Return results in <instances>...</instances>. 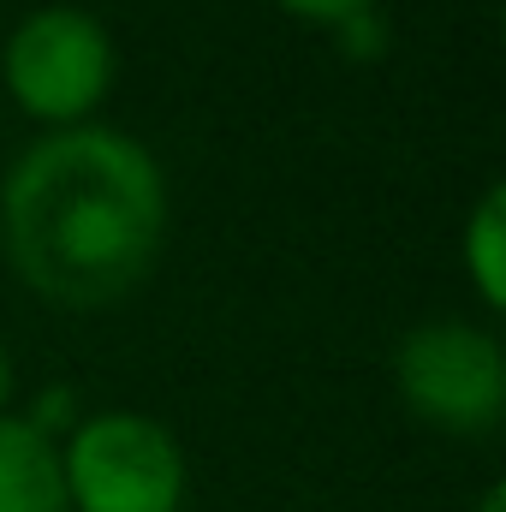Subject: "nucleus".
Listing matches in <instances>:
<instances>
[{
    "instance_id": "1",
    "label": "nucleus",
    "mask_w": 506,
    "mask_h": 512,
    "mask_svg": "<svg viewBox=\"0 0 506 512\" xmlns=\"http://www.w3.org/2000/svg\"><path fill=\"white\" fill-rule=\"evenodd\" d=\"M0 239L12 274L36 298L60 310H108L161 256L167 179L126 131H48L0 185Z\"/></svg>"
},
{
    "instance_id": "6",
    "label": "nucleus",
    "mask_w": 506,
    "mask_h": 512,
    "mask_svg": "<svg viewBox=\"0 0 506 512\" xmlns=\"http://www.w3.org/2000/svg\"><path fill=\"white\" fill-rule=\"evenodd\" d=\"M465 274L489 310H506V185H489L465 221Z\"/></svg>"
},
{
    "instance_id": "7",
    "label": "nucleus",
    "mask_w": 506,
    "mask_h": 512,
    "mask_svg": "<svg viewBox=\"0 0 506 512\" xmlns=\"http://www.w3.org/2000/svg\"><path fill=\"white\" fill-rule=\"evenodd\" d=\"M280 6H286L292 18H316V24H334V30H340V24L364 18L376 0H280Z\"/></svg>"
},
{
    "instance_id": "8",
    "label": "nucleus",
    "mask_w": 506,
    "mask_h": 512,
    "mask_svg": "<svg viewBox=\"0 0 506 512\" xmlns=\"http://www.w3.org/2000/svg\"><path fill=\"white\" fill-rule=\"evenodd\" d=\"M6 399H12V358H6V346H0V417H6Z\"/></svg>"
},
{
    "instance_id": "9",
    "label": "nucleus",
    "mask_w": 506,
    "mask_h": 512,
    "mask_svg": "<svg viewBox=\"0 0 506 512\" xmlns=\"http://www.w3.org/2000/svg\"><path fill=\"white\" fill-rule=\"evenodd\" d=\"M477 512H506V489H501V483H495V489L477 501Z\"/></svg>"
},
{
    "instance_id": "2",
    "label": "nucleus",
    "mask_w": 506,
    "mask_h": 512,
    "mask_svg": "<svg viewBox=\"0 0 506 512\" xmlns=\"http://www.w3.org/2000/svg\"><path fill=\"white\" fill-rule=\"evenodd\" d=\"M60 477L72 512H179L185 453L167 423L143 411H102L66 429Z\"/></svg>"
},
{
    "instance_id": "3",
    "label": "nucleus",
    "mask_w": 506,
    "mask_h": 512,
    "mask_svg": "<svg viewBox=\"0 0 506 512\" xmlns=\"http://www.w3.org/2000/svg\"><path fill=\"white\" fill-rule=\"evenodd\" d=\"M6 90L42 126H90L114 84V36L84 6H36L6 36Z\"/></svg>"
},
{
    "instance_id": "4",
    "label": "nucleus",
    "mask_w": 506,
    "mask_h": 512,
    "mask_svg": "<svg viewBox=\"0 0 506 512\" xmlns=\"http://www.w3.org/2000/svg\"><path fill=\"white\" fill-rule=\"evenodd\" d=\"M399 399L453 435H483L506 411V358L501 340L471 322H423L393 352Z\"/></svg>"
},
{
    "instance_id": "5",
    "label": "nucleus",
    "mask_w": 506,
    "mask_h": 512,
    "mask_svg": "<svg viewBox=\"0 0 506 512\" xmlns=\"http://www.w3.org/2000/svg\"><path fill=\"white\" fill-rule=\"evenodd\" d=\"M0 512H72L60 441L30 429V417H0Z\"/></svg>"
}]
</instances>
